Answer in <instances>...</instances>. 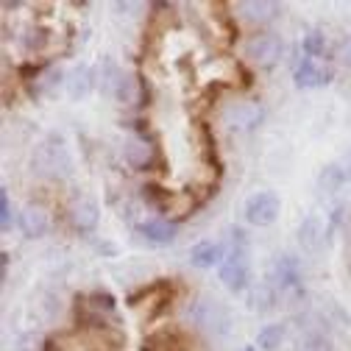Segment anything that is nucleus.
<instances>
[{"instance_id":"obj_1","label":"nucleus","mask_w":351,"mask_h":351,"mask_svg":"<svg viewBox=\"0 0 351 351\" xmlns=\"http://www.w3.org/2000/svg\"><path fill=\"white\" fill-rule=\"evenodd\" d=\"M34 173L45 176V179H67L73 173V159L62 145H39L31 156Z\"/></svg>"},{"instance_id":"obj_2","label":"nucleus","mask_w":351,"mask_h":351,"mask_svg":"<svg viewBox=\"0 0 351 351\" xmlns=\"http://www.w3.org/2000/svg\"><path fill=\"white\" fill-rule=\"evenodd\" d=\"M190 321L206 332H217V335H226L229 332V313L221 301H215L209 295H201L198 301L190 304Z\"/></svg>"},{"instance_id":"obj_3","label":"nucleus","mask_w":351,"mask_h":351,"mask_svg":"<svg viewBox=\"0 0 351 351\" xmlns=\"http://www.w3.org/2000/svg\"><path fill=\"white\" fill-rule=\"evenodd\" d=\"M243 237H245V234H243ZM248 276H251V259H248L245 240H240V243L226 254V259L221 262V282H223L232 293H240V290H245Z\"/></svg>"},{"instance_id":"obj_4","label":"nucleus","mask_w":351,"mask_h":351,"mask_svg":"<svg viewBox=\"0 0 351 351\" xmlns=\"http://www.w3.org/2000/svg\"><path fill=\"white\" fill-rule=\"evenodd\" d=\"M282 51H285V45H282V39H279L276 34H254V36L245 42V48H243L245 59H248L251 64H256V67H271V64H276L279 56H282Z\"/></svg>"},{"instance_id":"obj_5","label":"nucleus","mask_w":351,"mask_h":351,"mask_svg":"<svg viewBox=\"0 0 351 351\" xmlns=\"http://www.w3.org/2000/svg\"><path fill=\"white\" fill-rule=\"evenodd\" d=\"M279 209H282V201L276 193H271V190L254 193L245 201V221L251 226H271V223H276Z\"/></svg>"},{"instance_id":"obj_6","label":"nucleus","mask_w":351,"mask_h":351,"mask_svg":"<svg viewBox=\"0 0 351 351\" xmlns=\"http://www.w3.org/2000/svg\"><path fill=\"white\" fill-rule=\"evenodd\" d=\"M262 120H265V109H262V104H256V101H237V104H229L223 109V123L232 131H251Z\"/></svg>"},{"instance_id":"obj_7","label":"nucleus","mask_w":351,"mask_h":351,"mask_svg":"<svg viewBox=\"0 0 351 351\" xmlns=\"http://www.w3.org/2000/svg\"><path fill=\"white\" fill-rule=\"evenodd\" d=\"M226 259V248L217 240H201L190 248V262L195 268H215Z\"/></svg>"},{"instance_id":"obj_8","label":"nucleus","mask_w":351,"mask_h":351,"mask_svg":"<svg viewBox=\"0 0 351 351\" xmlns=\"http://www.w3.org/2000/svg\"><path fill=\"white\" fill-rule=\"evenodd\" d=\"M329 78H332V73L326 70V67H321L315 59H301L298 62V67H295V84L298 86H304V90H318V86H324V84H329Z\"/></svg>"},{"instance_id":"obj_9","label":"nucleus","mask_w":351,"mask_h":351,"mask_svg":"<svg viewBox=\"0 0 351 351\" xmlns=\"http://www.w3.org/2000/svg\"><path fill=\"white\" fill-rule=\"evenodd\" d=\"M234 9H237L245 20H251V23H271V20H276V14L282 12V6L274 3V0H240Z\"/></svg>"},{"instance_id":"obj_10","label":"nucleus","mask_w":351,"mask_h":351,"mask_svg":"<svg viewBox=\"0 0 351 351\" xmlns=\"http://www.w3.org/2000/svg\"><path fill=\"white\" fill-rule=\"evenodd\" d=\"M48 226H51L48 212L42 209V206H34V204H31V206H25V209L20 212V229H23L25 237H31V240L45 237Z\"/></svg>"},{"instance_id":"obj_11","label":"nucleus","mask_w":351,"mask_h":351,"mask_svg":"<svg viewBox=\"0 0 351 351\" xmlns=\"http://www.w3.org/2000/svg\"><path fill=\"white\" fill-rule=\"evenodd\" d=\"M98 215H101V209H98V204L93 198H78L70 206V221L81 232H93L98 226Z\"/></svg>"},{"instance_id":"obj_12","label":"nucleus","mask_w":351,"mask_h":351,"mask_svg":"<svg viewBox=\"0 0 351 351\" xmlns=\"http://www.w3.org/2000/svg\"><path fill=\"white\" fill-rule=\"evenodd\" d=\"M176 229L170 221H162V217H154V221H145L140 226V234L148 240V243H156V245H167L176 240Z\"/></svg>"},{"instance_id":"obj_13","label":"nucleus","mask_w":351,"mask_h":351,"mask_svg":"<svg viewBox=\"0 0 351 351\" xmlns=\"http://www.w3.org/2000/svg\"><path fill=\"white\" fill-rule=\"evenodd\" d=\"M298 237H301V245L306 251H318L321 237H324V226H321L318 217H306V221L301 223V229H298Z\"/></svg>"},{"instance_id":"obj_14","label":"nucleus","mask_w":351,"mask_h":351,"mask_svg":"<svg viewBox=\"0 0 351 351\" xmlns=\"http://www.w3.org/2000/svg\"><path fill=\"white\" fill-rule=\"evenodd\" d=\"M285 335H287V329H285L282 324H268V326H262V329H259V335H256V346H259L262 351H276V348L282 346Z\"/></svg>"},{"instance_id":"obj_15","label":"nucleus","mask_w":351,"mask_h":351,"mask_svg":"<svg viewBox=\"0 0 351 351\" xmlns=\"http://www.w3.org/2000/svg\"><path fill=\"white\" fill-rule=\"evenodd\" d=\"M90 86H93V75H90V70H86V67H75L73 75H70V81H67L70 98H81V95H86V93H90Z\"/></svg>"},{"instance_id":"obj_16","label":"nucleus","mask_w":351,"mask_h":351,"mask_svg":"<svg viewBox=\"0 0 351 351\" xmlns=\"http://www.w3.org/2000/svg\"><path fill=\"white\" fill-rule=\"evenodd\" d=\"M151 145L148 143H131V145H125V159H128V165H134V167H148L151 165Z\"/></svg>"},{"instance_id":"obj_17","label":"nucleus","mask_w":351,"mask_h":351,"mask_svg":"<svg viewBox=\"0 0 351 351\" xmlns=\"http://www.w3.org/2000/svg\"><path fill=\"white\" fill-rule=\"evenodd\" d=\"M0 226H3V232L12 226V201H9V190L6 187L0 190Z\"/></svg>"},{"instance_id":"obj_18","label":"nucleus","mask_w":351,"mask_h":351,"mask_svg":"<svg viewBox=\"0 0 351 351\" xmlns=\"http://www.w3.org/2000/svg\"><path fill=\"white\" fill-rule=\"evenodd\" d=\"M304 53L306 56H318V53H324V39H321V34H310V36H304Z\"/></svg>"},{"instance_id":"obj_19","label":"nucleus","mask_w":351,"mask_h":351,"mask_svg":"<svg viewBox=\"0 0 351 351\" xmlns=\"http://www.w3.org/2000/svg\"><path fill=\"white\" fill-rule=\"evenodd\" d=\"M93 301H95L93 306H95L98 313H104V310H106V313H114V298H112L109 293H95Z\"/></svg>"},{"instance_id":"obj_20","label":"nucleus","mask_w":351,"mask_h":351,"mask_svg":"<svg viewBox=\"0 0 351 351\" xmlns=\"http://www.w3.org/2000/svg\"><path fill=\"white\" fill-rule=\"evenodd\" d=\"M337 59H340L343 64H351V36L343 42L340 48H337Z\"/></svg>"},{"instance_id":"obj_21","label":"nucleus","mask_w":351,"mask_h":351,"mask_svg":"<svg viewBox=\"0 0 351 351\" xmlns=\"http://www.w3.org/2000/svg\"><path fill=\"white\" fill-rule=\"evenodd\" d=\"M131 9H140V3H117V12H131Z\"/></svg>"}]
</instances>
